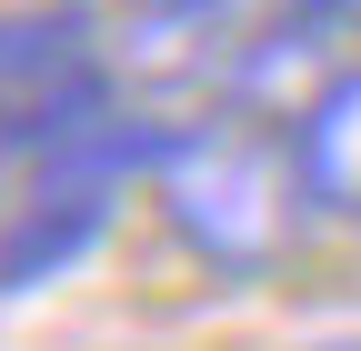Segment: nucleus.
Listing matches in <instances>:
<instances>
[{
	"mask_svg": "<svg viewBox=\"0 0 361 351\" xmlns=\"http://www.w3.org/2000/svg\"><path fill=\"white\" fill-rule=\"evenodd\" d=\"M161 221L180 231V251L211 261L221 281H261L281 271L301 221H311V181L291 151V121H271L251 101H231L201 130H171L161 151Z\"/></svg>",
	"mask_w": 361,
	"mask_h": 351,
	"instance_id": "obj_1",
	"label": "nucleus"
},
{
	"mask_svg": "<svg viewBox=\"0 0 361 351\" xmlns=\"http://www.w3.org/2000/svg\"><path fill=\"white\" fill-rule=\"evenodd\" d=\"M121 61L90 11H0V151H61L121 111Z\"/></svg>",
	"mask_w": 361,
	"mask_h": 351,
	"instance_id": "obj_2",
	"label": "nucleus"
},
{
	"mask_svg": "<svg viewBox=\"0 0 361 351\" xmlns=\"http://www.w3.org/2000/svg\"><path fill=\"white\" fill-rule=\"evenodd\" d=\"M291 151H301V181L322 221H361V61L331 70L322 91L291 111Z\"/></svg>",
	"mask_w": 361,
	"mask_h": 351,
	"instance_id": "obj_3",
	"label": "nucleus"
}]
</instances>
